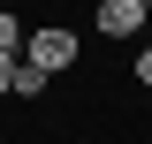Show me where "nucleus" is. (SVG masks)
<instances>
[{
  "label": "nucleus",
  "mask_w": 152,
  "mask_h": 144,
  "mask_svg": "<svg viewBox=\"0 0 152 144\" xmlns=\"http://www.w3.org/2000/svg\"><path fill=\"white\" fill-rule=\"evenodd\" d=\"M46 91H53V76H38L31 61H15V99H46Z\"/></svg>",
  "instance_id": "20e7f679"
},
{
  "label": "nucleus",
  "mask_w": 152,
  "mask_h": 144,
  "mask_svg": "<svg viewBox=\"0 0 152 144\" xmlns=\"http://www.w3.org/2000/svg\"><path fill=\"white\" fill-rule=\"evenodd\" d=\"M137 91H152V46H137Z\"/></svg>",
  "instance_id": "39448f33"
},
{
  "label": "nucleus",
  "mask_w": 152,
  "mask_h": 144,
  "mask_svg": "<svg viewBox=\"0 0 152 144\" xmlns=\"http://www.w3.org/2000/svg\"><path fill=\"white\" fill-rule=\"evenodd\" d=\"M91 31L107 38V46H129V38L152 31V0H99L91 8Z\"/></svg>",
  "instance_id": "f03ea898"
},
{
  "label": "nucleus",
  "mask_w": 152,
  "mask_h": 144,
  "mask_svg": "<svg viewBox=\"0 0 152 144\" xmlns=\"http://www.w3.org/2000/svg\"><path fill=\"white\" fill-rule=\"evenodd\" d=\"M23 61H31L38 76H69V68H84V38H76L69 23H31Z\"/></svg>",
  "instance_id": "f257e3e1"
},
{
  "label": "nucleus",
  "mask_w": 152,
  "mask_h": 144,
  "mask_svg": "<svg viewBox=\"0 0 152 144\" xmlns=\"http://www.w3.org/2000/svg\"><path fill=\"white\" fill-rule=\"evenodd\" d=\"M23 38H31V23H23L15 8H0V53H8V61H23Z\"/></svg>",
  "instance_id": "7ed1b4c3"
},
{
  "label": "nucleus",
  "mask_w": 152,
  "mask_h": 144,
  "mask_svg": "<svg viewBox=\"0 0 152 144\" xmlns=\"http://www.w3.org/2000/svg\"><path fill=\"white\" fill-rule=\"evenodd\" d=\"M8 91H15V61L0 53V99H8Z\"/></svg>",
  "instance_id": "423d86ee"
}]
</instances>
